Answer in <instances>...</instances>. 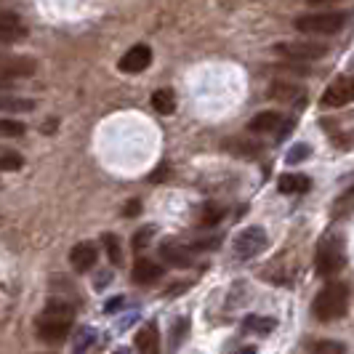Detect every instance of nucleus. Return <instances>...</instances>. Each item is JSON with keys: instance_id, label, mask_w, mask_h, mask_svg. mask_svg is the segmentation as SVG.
Wrapping results in <instances>:
<instances>
[{"instance_id": "2f4dec72", "label": "nucleus", "mask_w": 354, "mask_h": 354, "mask_svg": "<svg viewBox=\"0 0 354 354\" xmlns=\"http://www.w3.org/2000/svg\"><path fill=\"white\" fill-rule=\"evenodd\" d=\"M120 306H123V299H109L104 309L109 312V315H112V312H115V309H120Z\"/></svg>"}, {"instance_id": "f3484780", "label": "nucleus", "mask_w": 354, "mask_h": 354, "mask_svg": "<svg viewBox=\"0 0 354 354\" xmlns=\"http://www.w3.org/2000/svg\"><path fill=\"white\" fill-rule=\"evenodd\" d=\"M35 99H24V96H0V112L6 115H21V112H32Z\"/></svg>"}, {"instance_id": "5701e85b", "label": "nucleus", "mask_w": 354, "mask_h": 354, "mask_svg": "<svg viewBox=\"0 0 354 354\" xmlns=\"http://www.w3.org/2000/svg\"><path fill=\"white\" fill-rule=\"evenodd\" d=\"M346 213H354V187H349L346 192H341L338 200L333 203V216H346Z\"/></svg>"}, {"instance_id": "f257e3e1", "label": "nucleus", "mask_w": 354, "mask_h": 354, "mask_svg": "<svg viewBox=\"0 0 354 354\" xmlns=\"http://www.w3.org/2000/svg\"><path fill=\"white\" fill-rule=\"evenodd\" d=\"M72 319H75V312H72L70 304L48 301L46 309H43L35 319L37 338L46 341V344H59V341H64L72 330Z\"/></svg>"}, {"instance_id": "c9c22d12", "label": "nucleus", "mask_w": 354, "mask_h": 354, "mask_svg": "<svg viewBox=\"0 0 354 354\" xmlns=\"http://www.w3.org/2000/svg\"><path fill=\"white\" fill-rule=\"evenodd\" d=\"M115 354H131V349H125V346H120V349H115Z\"/></svg>"}, {"instance_id": "a211bd4d", "label": "nucleus", "mask_w": 354, "mask_h": 354, "mask_svg": "<svg viewBox=\"0 0 354 354\" xmlns=\"http://www.w3.org/2000/svg\"><path fill=\"white\" fill-rule=\"evenodd\" d=\"M243 328L250 330V333H259V336H266L277 328V319L274 317H264V315H248L243 319Z\"/></svg>"}, {"instance_id": "c756f323", "label": "nucleus", "mask_w": 354, "mask_h": 354, "mask_svg": "<svg viewBox=\"0 0 354 354\" xmlns=\"http://www.w3.org/2000/svg\"><path fill=\"white\" fill-rule=\"evenodd\" d=\"M149 234H152V227H147L144 232H139L136 237H133V248L136 250H142L144 245H147V240H149Z\"/></svg>"}, {"instance_id": "72a5a7b5", "label": "nucleus", "mask_w": 354, "mask_h": 354, "mask_svg": "<svg viewBox=\"0 0 354 354\" xmlns=\"http://www.w3.org/2000/svg\"><path fill=\"white\" fill-rule=\"evenodd\" d=\"M53 125H56V120H53V118H51V123H46V125H43V131L48 133V131H53Z\"/></svg>"}, {"instance_id": "cd10ccee", "label": "nucleus", "mask_w": 354, "mask_h": 354, "mask_svg": "<svg viewBox=\"0 0 354 354\" xmlns=\"http://www.w3.org/2000/svg\"><path fill=\"white\" fill-rule=\"evenodd\" d=\"M312 354H344V344L341 341H319L315 344Z\"/></svg>"}, {"instance_id": "7ed1b4c3", "label": "nucleus", "mask_w": 354, "mask_h": 354, "mask_svg": "<svg viewBox=\"0 0 354 354\" xmlns=\"http://www.w3.org/2000/svg\"><path fill=\"white\" fill-rule=\"evenodd\" d=\"M315 266H317V274H322V277H333L346 266V245H344L341 234L330 232L319 240L317 253H315Z\"/></svg>"}, {"instance_id": "412c9836", "label": "nucleus", "mask_w": 354, "mask_h": 354, "mask_svg": "<svg viewBox=\"0 0 354 354\" xmlns=\"http://www.w3.org/2000/svg\"><path fill=\"white\" fill-rule=\"evenodd\" d=\"M102 245H104L106 256H109V261H112V264H120L123 253H120V240H118V234H112V232H104V234H102Z\"/></svg>"}, {"instance_id": "39448f33", "label": "nucleus", "mask_w": 354, "mask_h": 354, "mask_svg": "<svg viewBox=\"0 0 354 354\" xmlns=\"http://www.w3.org/2000/svg\"><path fill=\"white\" fill-rule=\"evenodd\" d=\"M274 53H280L288 62H317L328 53V46L317 40H288V43H277Z\"/></svg>"}, {"instance_id": "9b49d317", "label": "nucleus", "mask_w": 354, "mask_h": 354, "mask_svg": "<svg viewBox=\"0 0 354 354\" xmlns=\"http://www.w3.org/2000/svg\"><path fill=\"white\" fill-rule=\"evenodd\" d=\"M24 37H27L24 21L11 11H0V43H19Z\"/></svg>"}, {"instance_id": "dca6fc26", "label": "nucleus", "mask_w": 354, "mask_h": 354, "mask_svg": "<svg viewBox=\"0 0 354 354\" xmlns=\"http://www.w3.org/2000/svg\"><path fill=\"white\" fill-rule=\"evenodd\" d=\"M160 277H162V269H160V264H155V261L139 259V261L133 264V280L139 285H152V283H158Z\"/></svg>"}, {"instance_id": "f8f14e48", "label": "nucleus", "mask_w": 354, "mask_h": 354, "mask_svg": "<svg viewBox=\"0 0 354 354\" xmlns=\"http://www.w3.org/2000/svg\"><path fill=\"white\" fill-rule=\"evenodd\" d=\"M160 256H162L165 264L178 266V269H184V266L192 264V248L181 245V243H176V240H165V243L160 245Z\"/></svg>"}, {"instance_id": "ddd939ff", "label": "nucleus", "mask_w": 354, "mask_h": 354, "mask_svg": "<svg viewBox=\"0 0 354 354\" xmlns=\"http://www.w3.org/2000/svg\"><path fill=\"white\" fill-rule=\"evenodd\" d=\"M96 259H99V250H96L93 243H77V245L70 250V264L75 266L77 272H88V269H93Z\"/></svg>"}, {"instance_id": "423d86ee", "label": "nucleus", "mask_w": 354, "mask_h": 354, "mask_svg": "<svg viewBox=\"0 0 354 354\" xmlns=\"http://www.w3.org/2000/svg\"><path fill=\"white\" fill-rule=\"evenodd\" d=\"M37 70V62L32 56H21V53H0V83H11V80H24L32 77Z\"/></svg>"}, {"instance_id": "473e14b6", "label": "nucleus", "mask_w": 354, "mask_h": 354, "mask_svg": "<svg viewBox=\"0 0 354 354\" xmlns=\"http://www.w3.org/2000/svg\"><path fill=\"white\" fill-rule=\"evenodd\" d=\"M330 3H338V0H309V6H330Z\"/></svg>"}, {"instance_id": "a878e982", "label": "nucleus", "mask_w": 354, "mask_h": 354, "mask_svg": "<svg viewBox=\"0 0 354 354\" xmlns=\"http://www.w3.org/2000/svg\"><path fill=\"white\" fill-rule=\"evenodd\" d=\"M0 136H3V139H17V136H24V123H19V120H8V118H0Z\"/></svg>"}, {"instance_id": "f03ea898", "label": "nucleus", "mask_w": 354, "mask_h": 354, "mask_svg": "<svg viewBox=\"0 0 354 354\" xmlns=\"http://www.w3.org/2000/svg\"><path fill=\"white\" fill-rule=\"evenodd\" d=\"M349 309V290L346 285L341 283H330L325 285L317 293V299L312 304V312L319 322H333V319H341Z\"/></svg>"}, {"instance_id": "4468645a", "label": "nucleus", "mask_w": 354, "mask_h": 354, "mask_svg": "<svg viewBox=\"0 0 354 354\" xmlns=\"http://www.w3.org/2000/svg\"><path fill=\"white\" fill-rule=\"evenodd\" d=\"M136 349H139V354H160V333L155 322L144 325L136 333Z\"/></svg>"}, {"instance_id": "393cba45", "label": "nucleus", "mask_w": 354, "mask_h": 354, "mask_svg": "<svg viewBox=\"0 0 354 354\" xmlns=\"http://www.w3.org/2000/svg\"><path fill=\"white\" fill-rule=\"evenodd\" d=\"M93 346H96V333L91 328H83L77 333V341H75V354H88Z\"/></svg>"}, {"instance_id": "aec40b11", "label": "nucleus", "mask_w": 354, "mask_h": 354, "mask_svg": "<svg viewBox=\"0 0 354 354\" xmlns=\"http://www.w3.org/2000/svg\"><path fill=\"white\" fill-rule=\"evenodd\" d=\"M152 106L158 109L160 115H171L176 109V93L171 88H160L152 93Z\"/></svg>"}, {"instance_id": "4be33fe9", "label": "nucleus", "mask_w": 354, "mask_h": 354, "mask_svg": "<svg viewBox=\"0 0 354 354\" xmlns=\"http://www.w3.org/2000/svg\"><path fill=\"white\" fill-rule=\"evenodd\" d=\"M227 149L234 152V155H243V158H256V155L261 152V147H259V144L243 142V139H230V142H227Z\"/></svg>"}, {"instance_id": "6ab92c4d", "label": "nucleus", "mask_w": 354, "mask_h": 354, "mask_svg": "<svg viewBox=\"0 0 354 354\" xmlns=\"http://www.w3.org/2000/svg\"><path fill=\"white\" fill-rule=\"evenodd\" d=\"M309 178L304 176V174H285L280 176V192L285 195H299V192H306L309 189Z\"/></svg>"}, {"instance_id": "9d476101", "label": "nucleus", "mask_w": 354, "mask_h": 354, "mask_svg": "<svg viewBox=\"0 0 354 354\" xmlns=\"http://www.w3.org/2000/svg\"><path fill=\"white\" fill-rule=\"evenodd\" d=\"M152 64V48L149 46H144V43H139V46H133V48H128L125 51V56H120V70L128 72V75H136V72H144L147 67Z\"/></svg>"}, {"instance_id": "0eeeda50", "label": "nucleus", "mask_w": 354, "mask_h": 354, "mask_svg": "<svg viewBox=\"0 0 354 354\" xmlns=\"http://www.w3.org/2000/svg\"><path fill=\"white\" fill-rule=\"evenodd\" d=\"M269 245V237L261 227H248L234 237V253L237 259H256L259 253H264Z\"/></svg>"}, {"instance_id": "c85d7f7f", "label": "nucleus", "mask_w": 354, "mask_h": 354, "mask_svg": "<svg viewBox=\"0 0 354 354\" xmlns=\"http://www.w3.org/2000/svg\"><path fill=\"white\" fill-rule=\"evenodd\" d=\"M309 158V147L306 144H299V147H293L290 152H288V162H301V160Z\"/></svg>"}, {"instance_id": "bb28decb", "label": "nucleus", "mask_w": 354, "mask_h": 354, "mask_svg": "<svg viewBox=\"0 0 354 354\" xmlns=\"http://www.w3.org/2000/svg\"><path fill=\"white\" fill-rule=\"evenodd\" d=\"M24 165V158L19 152H0V171H19Z\"/></svg>"}, {"instance_id": "20e7f679", "label": "nucleus", "mask_w": 354, "mask_h": 354, "mask_svg": "<svg viewBox=\"0 0 354 354\" xmlns=\"http://www.w3.org/2000/svg\"><path fill=\"white\" fill-rule=\"evenodd\" d=\"M349 21V11H317L296 19V30L304 35H333Z\"/></svg>"}, {"instance_id": "6e6552de", "label": "nucleus", "mask_w": 354, "mask_h": 354, "mask_svg": "<svg viewBox=\"0 0 354 354\" xmlns=\"http://www.w3.org/2000/svg\"><path fill=\"white\" fill-rule=\"evenodd\" d=\"M322 106H344L354 102V77H338L322 93Z\"/></svg>"}, {"instance_id": "7c9ffc66", "label": "nucleus", "mask_w": 354, "mask_h": 354, "mask_svg": "<svg viewBox=\"0 0 354 354\" xmlns=\"http://www.w3.org/2000/svg\"><path fill=\"white\" fill-rule=\"evenodd\" d=\"M139 211H142V203H139V200H131V203L125 205V216H136Z\"/></svg>"}, {"instance_id": "1a4fd4ad", "label": "nucleus", "mask_w": 354, "mask_h": 354, "mask_svg": "<svg viewBox=\"0 0 354 354\" xmlns=\"http://www.w3.org/2000/svg\"><path fill=\"white\" fill-rule=\"evenodd\" d=\"M274 102H285V104H299L304 106V99H306V91L304 86L293 83V80H274L269 83V91H266Z\"/></svg>"}, {"instance_id": "b1692460", "label": "nucleus", "mask_w": 354, "mask_h": 354, "mask_svg": "<svg viewBox=\"0 0 354 354\" xmlns=\"http://www.w3.org/2000/svg\"><path fill=\"white\" fill-rule=\"evenodd\" d=\"M221 216H224V208L216 205V203H208V205H203V211H200V224H203V227H213V224L221 221Z\"/></svg>"}, {"instance_id": "f704fd0d", "label": "nucleus", "mask_w": 354, "mask_h": 354, "mask_svg": "<svg viewBox=\"0 0 354 354\" xmlns=\"http://www.w3.org/2000/svg\"><path fill=\"white\" fill-rule=\"evenodd\" d=\"M237 354H256V349H253V346H248V349H240Z\"/></svg>"}, {"instance_id": "2eb2a0df", "label": "nucleus", "mask_w": 354, "mask_h": 354, "mask_svg": "<svg viewBox=\"0 0 354 354\" xmlns=\"http://www.w3.org/2000/svg\"><path fill=\"white\" fill-rule=\"evenodd\" d=\"M283 120L285 118L280 112H261L248 123V131H253V133H274V131H280Z\"/></svg>"}]
</instances>
